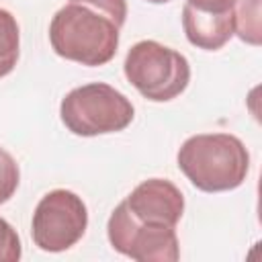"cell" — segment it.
<instances>
[{
	"label": "cell",
	"mask_w": 262,
	"mask_h": 262,
	"mask_svg": "<svg viewBox=\"0 0 262 262\" xmlns=\"http://www.w3.org/2000/svg\"><path fill=\"white\" fill-rule=\"evenodd\" d=\"M0 205H2V201H0Z\"/></svg>",
	"instance_id": "9a60e30c"
},
{
	"label": "cell",
	"mask_w": 262,
	"mask_h": 262,
	"mask_svg": "<svg viewBox=\"0 0 262 262\" xmlns=\"http://www.w3.org/2000/svg\"><path fill=\"white\" fill-rule=\"evenodd\" d=\"M184 4H188V6H190V8H194V10L221 14V12L235 10L237 0H186Z\"/></svg>",
	"instance_id": "4fadbf2b"
},
{
	"label": "cell",
	"mask_w": 262,
	"mask_h": 262,
	"mask_svg": "<svg viewBox=\"0 0 262 262\" xmlns=\"http://www.w3.org/2000/svg\"><path fill=\"white\" fill-rule=\"evenodd\" d=\"M147 2H151V4H166V2H170V0H147Z\"/></svg>",
	"instance_id": "5bb4252c"
},
{
	"label": "cell",
	"mask_w": 262,
	"mask_h": 262,
	"mask_svg": "<svg viewBox=\"0 0 262 262\" xmlns=\"http://www.w3.org/2000/svg\"><path fill=\"white\" fill-rule=\"evenodd\" d=\"M106 237L115 252L137 262H176L180 258L176 227L137 221L125 201L113 209L106 223Z\"/></svg>",
	"instance_id": "8992f818"
},
{
	"label": "cell",
	"mask_w": 262,
	"mask_h": 262,
	"mask_svg": "<svg viewBox=\"0 0 262 262\" xmlns=\"http://www.w3.org/2000/svg\"><path fill=\"white\" fill-rule=\"evenodd\" d=\"M127 82L151 102H168L180 96L190 82L188 59L158 41H137L125 55Z\"/></svg>",
	"instance_id": "277c9868"
},
{
	"label": "cell",
	"mask_w": 262,
	"mask_h": 262,
	"mask_svg": "<svg viewBox=\"0 0 262 262\" xmlns=\"http://www.w3.org/2000/svg\"><path fill=\"white\" fill-rule=\"evenodd\" d=\"M20 55L18 23L6 8H0V78L8 76Z\"/></svg>",
	"instance_id": "9c48e42d"
},
{
	"label": "cell",
	"mask_w": 262,
	"mask_h": 262,
	"mask_svg": "<svg viewBox=\"0 0 262 262\" xmlns=\"http://www.w3.org/2000/svg\"><path fill=\"white\" fill-rule=\"evenodd\" d=\"M180 172L203 192L233 190L244 184L250 154L231 133H199L188 137L176 156Z\"/></svg>",
	"instance_id": "7a4b0ae2"
},
{
	"label": "cell",
	"mask_w": 262,
	"mask_h": 262,
	"mask_svg": "<svg viewBox=\"0 0 262 262\" xmlns=\"http://www.w3.org/2000/svg\"><path fill=\"white\" fill-rule=\"evenodd\" d=\"M135 108L131 100L104 82H90L70 90L59 104L66 129L80 137L119 133L131 125Z\"/></svg>",
	"instance_id": "3957f363"
},
{
	"label": "cell",
	"mask_w": 262,
	"mask_h": 262,
	"mask_svg": "<svg viewBox=\"0 0 262 262\" xmlns=\"http://www.w3.org/2000/svg\"><path fill=\"white\" fill-rule=\"evenodd\" d=\"M23 256V246L16 229L0 217V262H18Z\"/></svg>",
	"instance_id": "7c38bea8"
},
{
	"label": "cell",
	"mask_w": 262,
	"mask_h": 262,
	"mask_svg": "<svg viewBox=\"0 0 262 262\" xmlns=\"http://www.w3.org/2000/svg\"><path fill=\"white\" fill-rule=\"evenodd\" d=\"M88 227V209L72 190L55 188L41 196L31 219V235L43 252H66L76 246Z\"/></svg>",
	"instance_id": "5b68a950"
},
{
	"label": "cell",
	"mask_w": 262,
	"mask_h": 262,
	"mask_svg": "<svg viewBox=\"0 0 262 262\" xmlns=\"http://www.w3.org/2000/svg\"><path fill=\"white\" fill-rule=\"evenodd\" d=\"M182 29L190 45L205 49V51H217L233 37L235 10L215 14V12L194 10L188 4H184L182 6Z\"/></svg>",
	"instance_id": "ba28073f"
},
{
	"label": "cell",
	"mask_w": 262,
	"mask_h": 262,
	"mask_svg": "<svg viewBox=\"0 0 262 262\" xmlns=\"http://www.w3.org/2000/svg\"><path fill=\"white\" fill-rule=\"evenodd\" d=\"M127 20V0H68L49 23L51 49L88 68L108 63Z\"/></svg>",
	"instance_id": "6da1fadb"
},
{
	"label": "cell",
	"mask_w": 262,
	"mask_h": 262,
	"mask_svg": "<svg viewBox=\"0 0 262 262\" xmlns=\"http://www.w3.org/2000/svg\"><path fill=\"white\" fill-rule=\"evenodd\" d=\"M18 180H20V170L16 160L0 147V201L6 203L12 199V194L18 188Z\"/></svg>",
	"instance_id": "8fae6325"
},
{
	"label": "cell",
	"mask_w": 262,
	"mask_h": 262,
	"mask_svg": "<svg viewBox=\"0 0 262 262\" xmlns=\"http://www.w3.org/2000/svg\"><path fill=\"white\" fill-rule=\"evenodd\" d=\"M129 213L137 221L166 223L176 227L184 213L182 190L166 178H149L137 184L127 199H123Z\"/></svg>",
	"instance_id": "52a82bcc"
},
{
	"label": "cell",
	"mask_w": 262,
	"mask_h": 262,
	"mask_svg": "<svg viewBox=\"0 0 262 262\" xmlns=\"http://www.w3.org/2000/svg\"><path fill=\"white\" fill-rule=\"evenodd\" d=\"M235 31L244 43L260 45V0H237L235 4Z\"/></svg>",
	"instance_id": "30bf717a"
}]
</instances>
